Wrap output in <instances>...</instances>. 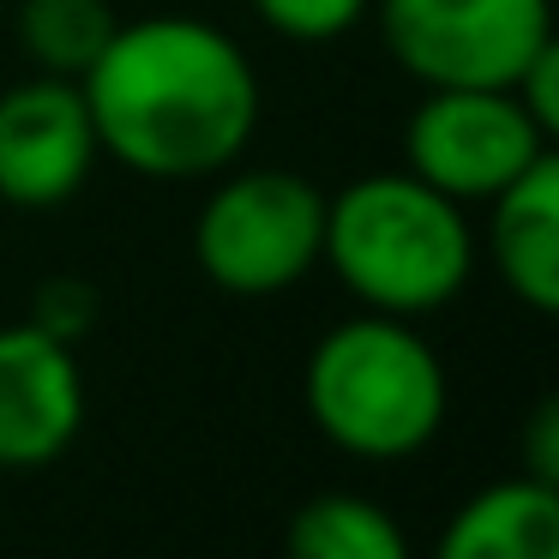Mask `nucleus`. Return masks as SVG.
Masks as SVG:
<instances>
[{
    "instance_id": "15",
    "label": "nucleus",
    "mask_w": 559,
    "mask_h": 559,
    "mask_svg": "<svg viewBox=\"0 0 559 559\" xmlns=\"http://www.w3.org/2000/svg\"><path fill=\"white\" fill-rule=\"evenodd\" d=\"M559 409L554 397L535 403V421H530V463H523V475H542V481H559Z\"/></svg>"
},
{
    "instance_id": "12",
    "label": "nucleus",
    "mask_w": 559,
    "mask_h": 559,
    "mask_svg": "<svg viewBox=\"0 0 559 559\" xmlns=\"http://www.w3.org/2000/svg\"><path fill=\"white\" fill-rule=\"evenodd\" d=\"M115 7L109 0H19L13 37L25 61L49 79H85L91 61L115 37Z\"/></svg>"
},
{
    "instance_id": "4",
    "label": "nucleus",
    "mask_w": 559,
    "mask_h": 559,
    "mask_svg": "<svg viewBox=\"0 0 559 559\" xmlns=\"http://www.w3.org/2000/svg\"><path fill=\"white\" fill-rule=\"evenodd\" d=\"M325 193L295 169H223L193 217V259L223 295L265 301L319 265Z\"/></svg>"
},
{
    "instance_id": "3",
    "label": "nucleus",
    "mask_w": 559,
    "mask_h": 559,
    "mask_svg": "<svg viewBox=\"0 0 559 559\" xmlns=\"http://www.w3.org/2000/svg\"><path fill=\"white\" fill-rule=\"evenodd\" d=\"M301 397L313 427L337 451L361 463H403L439 439L451 379L415 319L361 307L313 343Z\"/></svg>"
},
{
    "instance_id": "13",
    "label": "nucleus",
    "mask_w": 559,
    "mask_h": 559,
    "mask_svg": "<svg viewBox=\"0 0 559 559\" xmlns=\"http://www.w3.org/2000/svg\"><path fill=\"white\" fill-rule=\"evenodd\" d=\"M247 7L289 43H337L373 13V0H247Z\"/></svg>"
},
{
    "instance_id": "10",
    "label": "nucleus",
    "mask_w": 559,
    "mask_h": 559,
    "mask_svg": "<svg viewBox=\"0 0 559 559\" xmlns=\"http://www.w3.org/2000/svg\"><path fill=\"white\" fill-rule=\"evenodd\" d=\"M433 559H559V481L506 475L445 518Z\"/></svg>"
},
{
    "instance_id": "14",
    "label": "nucleus",
    "mask_w": 559,
    "mask_h": 559,
    "mask_svg": "<svg viewBox=\"0 0 559 559\" xmlns=\"http://www.w3.org/2000/svg\"><path fill=\"white\" fill-rule=\"evenodd\" d=\"M31 325L49 331L61 343H79L91 325H97V289L79 277H55L37 289V307H31Z\"/></svg>"
},
{
    "instance_id": "6",
    "label": "nucleus",
    "mask_w": 559,
    "mask_h": 559,
    "mask_svg": "<svg viewBox=\"0 0 559 559\" xmlns=\"http://www.w3.org/2000/svg\"><path fill=\"white\" fill-rule=\"evenodd\" d=\"M547 151H554V133L511 91H427L403 127V169L457 205H487Z\"/></svg>"
},
{
    "instance_id": "2",
    "label": "nucleus",
    "mask_w": 559,
    "mask_h": 559,
    "mask_svg": "<svg viewBox=\"0 0 559 559\" xmlns=\"http://www.w3.org/2000/svg\"><path fill=\"white\" fill-rule=\"evenodd\" d=\"M319 259L337 271V283L361 307L427 319L463 295L481 241H475L469 205L415 181L409 169H385L349 181L343 193H325Z\"/></svg>"
},
{
    "instance_id": "7",
    "label": "nucleus",
    "mask_w": 559,
    "mask_h": 559,
    "mask_svg": "<svg viewBox=\"0 0 559 559\" xmlns=\"http://www.w3.org/2000/svg\"><path fill=\"white\" fill-rule=\"evenodd\" d=\"M103 145L79 79L31 73L0 91V199L19 211H55L91 181Z\"/></svg>"
},
{
    "instance_id": "8",
    "label": "nucleus",
    "mask_w": 559,
    "mask_h": 559,
    "mask_svg": "<svg viewBox=\"0 0 559 559\" xmlns=\"http://www.w3.org/2000/svg\"><path fill=\"white\" fill-rule=\"evenodd\" d=\"M85 427V373L73 343L31 319L0 325V469H43Z\"/></svg>"
},
{
    "instance_id": "1",
    "label": "nucleus",
    "mask_w": 559,
    "mask_h": 559,
    "mask_svg": "<svg viewBox=\"0 0 559 559\" xmlns=\"http://www.w3.org/2000/svg\"><path fill=\"white\" fill-rule=\"evenodd\" d=\"M103 157L151 181H205L259 133V73L223 25L151 13L115 25L79 79Z\"/></svg>"
},
{
    "instance_id": "9",
    "label": "nucleus",
    "mask_w": 559,
    "mask_h": 559,
    "mask_svg": "<svg viewBox=\"0 0 559 559\" xmlns=\"http://www.w3.org/2000/svg\"><path fill=\"white\" fill-rule=\"evenodd\" d=\"M481 247L493 259L499 283L530 313H559V157L554 151L487 199Z\"/></svg>"
},
{
    "instance_id": "5",
    "label": "nucleus",
    "mask_w": 559,
    "mask_h": 559,
    "mask_svg": "<svg viewBox=\"0 0 559 559\" xmlns=\"http://www.w3.org/2000/svg\"><path fill=\"white\" fill-rule=\"evenodd\" d=\"M379 43L427 91H511L554 49V0H373Z\"/></svg>"
},
{
    "instance_id": "11",
    "label": "nucleus",
    "mask_w": 559,
    "mask_h": 559,
    "mask_svg": "<svg viewBox=\"0 0 559 559\" xmlns=\"http://www.w3.org/2000/svg\"><path fill=\"white\" fill-rule=\"evenodd\" d=\"M283 559H415L403 523L367 493H313L289 518Z\"/></svg>"
}]
</instances>
